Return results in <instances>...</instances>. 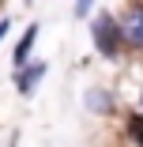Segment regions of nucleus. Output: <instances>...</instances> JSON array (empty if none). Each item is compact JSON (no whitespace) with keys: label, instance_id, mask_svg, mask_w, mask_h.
<instances>
[{"label":"nucleus","instance_id":"1","mask_svg":"<svg viewBox=\"0 0 143 147\" xmlns=\"http://www.w3.org/2000/svg\"><path fill=\"white\" fill-rule=\"evenodd\" d=\"M94 45H98L105 57H113V53H117V45H121V26L113 23L109 15H102V19L94 23Z\"/></svg>","mask_w":143,"mask_h":147},{"label":"nucleus","instance_id":"2","mask_svg":"<svg viewBox=\"0 0 143 147\" xmlns=\"http://www.w3.org/2000/svg\"><path fill=\"white\" fill-rule=\"evenodd\" d=\"M121 38H124L128 45L143 49V8H132V11L124 15V23H121Z\"/></svg>","mask_w":143,"mask_h":147},{"label":"nucleus","instance_id":"3","mask_svg":"<svg viewBox=\"0 0 143 147\" xmlns=\"http://www.w3.org/2000/svg\"><path fill=\"white\" fill-rule=\"evenodd\" d=\"M42 76H45V64H26V72L19 76V91L26 94V91H30V87H34Z\"/></svg>","mask_w":143,"mask_h":147},{"label":"nucleus","instance_id":"4","mask_svg":"<svg viewBox=\"0 0 143 147\" xmlns=\"http://www.w3.org/2000/svg\"><path fill=\"white\" fill-rule=\"evenodd\" d=\"M34 38H38V26H30V30L23 34V42H19V49H15V61H19V64H23V57H26V49H30Z\"/></svg>","mask_w":143,"mask_h":147},{"label":"nucleus","instance_id":"5","mask_svg":"<svg viewBox=\"0 0 143 147\" xmlns=\"http://www.w3.org/2000/svg\"><path fill=\"white\" fill-rule=\"evenodd\" d=\"M128 128H132V140L143 143V117H132V125H128Z\"/></svg>","mask_w":143,"mask_h":147},{"label":"nucleus","instance_id":"6","mask_svg":"<svg viewBox=\"0 0 143 147\" xmlns=\"http://www.w3.org/2000/svg\"><path fill=\"white\" fill-rule=\"evenodd\" d=\"M91 11V0H79V4H75V15H87Z\"/></svg>","mask_w":143,"mask_h":147},{"label":"nucleus","instance_id":"7","mask_svg":"<svg viewBox=\"0 0 143 147\" xmlns=\"http://www.w3.org/2000/svg\"><path fill=\"white\" fill-rule=\"evenodd\" d=\"M4 34H8V19H4V23H0V38H4Z\"/></svg>","mask_w":143,"mask_h":147}]
</instances>
